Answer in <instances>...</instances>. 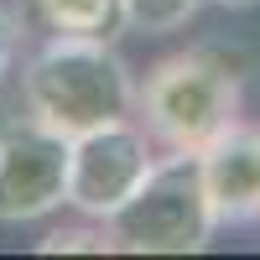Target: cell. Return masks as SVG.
Wrapping results in <instances>:
<instances>
[{
	"instance_id": "obj_1",
	"label": "cell",
	"mask_w": 260,
	"mask_h": 260,
	"mask_svg": "<svg viewBox=\"0 0 260 260\" xmlns=\"http://www.w3.org/2000/svg\"><path fill=\"white\" fill-rule=\"evenodd\" d=\"M21 94H26L31 120H42L68 141L94 125L136 115V78L125 57L110 47V37L52 31V42H42L21 68Z\"/></svg>"
},
{
	"instance_id": "obj_2",
	"label": "cell",
	"mask_w": 260,
	"mask_h": 260,
	"mask_svg": "<svg viewBox=\"0 0 260 260\" xmlns=\"http://www.w3.org/2000/svg\"><path fill=\"white\" fill-rule=\"evenodd\" d=\"M136 120L161 151L198 156L240 120V62L219 47L172 52L136 83Z\"/></svg>"
},
{
	"instance_id": "obj_3",
	"label": "cell",
	"mask_w": 260,
	"mask_h": 260,
	"mask_svg": "<svg viewBox=\"0 0 260 260\" xmlns=\"http://www.w3.org/2000/svg\"><path fill=\"white\" fill-rule=\"evenodd\" d=\"M104 224L115 234V250H130V255H198L208 234L219 229L203 192L198 156H182V151L156 156L141 192L125 208H115Z\"/></svg>"
},
{
	"instance_id": "obj_4",
	"label": "cell",
	"mask_w": 260,
	"mask_h": 260,
	"mask_svg": "<svg viewBox=\"0 0 260 260\" xmlns=\"http://www.w3.org/2000/svg\"><path fill=\"white\" fill-rule=\"evenodd\" d=\"M151 167H156V141L136 115L83 130L68 141V208L78 219H110L141 192Z\"/></svg>"
},
{
	"instance_id": "obj_5",
	"label": "cell",
	"mask_w": 260,
	"mask_h": 260,
	"mask_svg": "<svg viewBox=\"0 0 260 260\" xmlns=\"http://www.w3.org/2000/svg\"><path fill=\"white\" fill-rule=\"evenodd\" d=\"M68 203V136L42 120L0 130V224H31Z\"/></svg>"
},
{
	"instance_id": "obj_6",
	"label": "cell",
	"mask_w": 260,
	"mask_h": 260,
	"mask_svg": "<svg viewBox=\"0 0 260 260\" xmlns=\"http://www.w3.org/2000/svg\"><path fill=\"white\" fill-rule=\"evenodd\" d=\"M198 172L219 224L260 219V125L234 120L208 151H198Z\"/></svg>"
},
{
	"instance_id": "obj_7",
	"label": "cell",
	"mask_w": 260,
	"mask_h": 260,
	"mask_svg": "<svg viewBox=\"0 0 260 260\" xmlns=\"http://www.w3.org/2000/svg\"><path fill=\"white\" fill-rule=\"evenodd\" d=\"M31 6L52 31H68V37H115L125 26L120 0H31Z\"/></svg>"
},
{
	"instance_id": "obj_8",
	"label": "cell",
	"mask_w": 260,
	"mask_h": 260,
	"mask_svg": "<svg viewBox=\"0 0 260 260\" xmlns=\"http://www.w3.org/2000/svg\"><path fill=\"white\" fill-rule=\"evenodd\" d=\"M120 6H125V26L146 37H167V31H182L203 0H120Z\"/></svg>"
},
{
	"instance_id": "obj_9",
	"label": "cell",
	"mask_w": 260,
	"mask_h": 260,
	"mask_svg": "<svg viewBox=\"0 0 260 260\" xmlns=\"http://www.w3.org/2000/svg\"><path fill=\"white\" fill-rule=\"evenodd\" d=\"M37 250H42V255H110V250H115V234H110V224H104V219L57 224Z\"/></svg>"
},
{
	"instance_id": "obj_10",
	"label": "cell",
	"mask_w": 260,
	"mask_h": 260,
	"mask_svg": "<svg viewBox=\"0 0 260 260\" xmlns=\"http://www.w3.org/2000/svg\"><path fill=\"white\" fill-rule=\"evenodd\" d=\"M16 52H21V21L0 6V83H6V73L16 68Z\"/></svg>"
},
{
	"instance_id": "obj_11",
	"label": "cell",
	"mask_w": 260,
	"mask_h": 260,
	"mask_svg": "<svg viewBox=\"0 0 260 260\" xmlns=\"http://www.w3.org/2000/svg\"><path fill=\"white\" fill-rule=\"evenodd\" d=\"M219 6H229V11H250V6H260V0H219Z\"/></svg>"
}]
</instances>
